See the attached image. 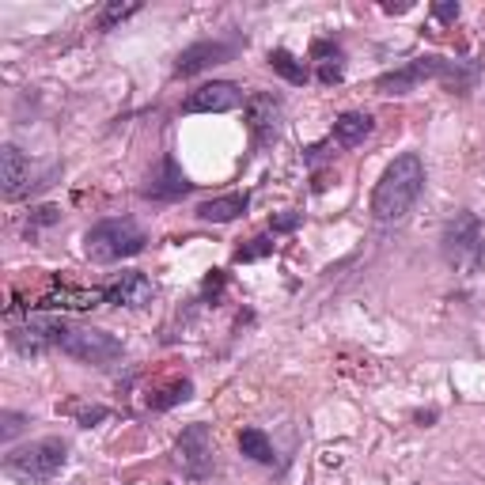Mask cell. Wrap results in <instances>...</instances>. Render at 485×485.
Returning <instances> with one entry per match:
<instances>
[{
    "label": "cell",
    "instance_id": "28",
    "mask_svg": "<svg viewBox=\"0 0 485 485\" xmlns=\"http://www.w3.org/2000/svg\"><path fill=\"white\" fill-rule=\"evenodd\" d=\"M20 428H23V418H20V413H4V433H0V436L12 440L15 433H20Z\"/></svg>",
    "mask_w": 485,
    "mask_h": 485
},
{
    "label": "cell",
    "instance_id": "29",
    "mask_svg": "<svg viewBox=\"0 0 485 485\" xmlns=\"http://www.w3.org/2000/svg\"><path fill=\"white\" fill-rule=\"evenodd\" d=\"M103 418H106V409H103V406H92V409H84V413H80V425L92 428V421H103Z\"/></svg>",
    "mask_w": 485,
    "mask_h": 485
},
{
    "label": "cell",
    "instance_id": "16",
    "mask_svg": "<svg viewBox=\"0 0 485 485\" xmlns=\"http://www.w3.org/2000/svg\"><path fill=\"white\" fill-rule=\"evenodd\" d=\"M247 205H250V197H247V193H224V197H212V202H202V205H197V217L209 220V224H228V220L243 217Z\"/></svg>",
    "mask_w": 485,
    "mask_h": 485
},
{
    "label": "cell",
    "instance_id": "3",
    "mask_svg": "<svg viewBox=\"0 0 485 485\" xmlns=\"http://www.w3.org/2000/svg\"><path fill=\"white\" fill-rule=\"evenodd\" d=\"M145 231L133 220H103L84 236V255L92 262H121L145 250Z\"/></svg>",
    "mask_w": 485,
    "mask_h": 485
},
{
    "label": "cell",
    "instance_id": "5",
    "mask_svg": "<svg viewBox=\"0 0 485 485\" xmlns=\"http://www.w3.org/2000/svg\"><path fill=\"white\" fill-rule=\"evenodd\" d=\"M481 220L474 212H459V217L444 228V258L452 265H471L481 255Z\"/></svg>",
    "mask_w": 485,
    "mask_h": 485
},
{
    "label": "cell",
    "instance_id": "10",
    "mask_svg": "<svg viewBox=\"0 0 485 485\" xmlns=\"http://www.w3.org/2000/svg\"><path fill=\"white\" fill-rule=\"evenodd\" d=\"M281 121H284L281 99L265 95V92H258V95L247 99V125H250V133H255L258 145H269V140H277Z\"/></svg>",
    "mask_w": 485,
    "mask_h": 485
},
{
    "label": "cell",
    "instance_id": "15",
    "mask_svg": "<svg viewBox=\"0 0 485 485\" xmlns=\"http://www.w3.org/2000/svg\"><path fill=\"white\" fill-rule=\"evenodd\" d=\"M186 190H190L186 175L178 171V164H175L171 156H164V164L156 167V175L148 178V186H145V193L156 197V202H171V197H183Z\"/></svg>",
    "mask_w": 485,
    "mask_h": 485
},
{
    "label": "cell",
    "instance_id": "11",
    "mask_svg": "<svg viewBox=\"0 0 485 485\" xmlns=\"http://www.w3.org/2000/svg\"><path fill=\"white\" fill-rule=\"evenodd\" d=\"M103 292H106V303H118V308H145L156 296V284L145 274L130 269V274H121L114 284H106Z\"/></svg>",
    "mask_w": 485,
    "mask_h": 485
},
{
    "label": "cell",
    "instance_id": "27",
    "mask_svg": "<svg viewBox=\"0 0 485 485\" xmlns=\"http://www.w3.org/2000/svg\"><path fill=\"white\" fill-rule=\"evenodd\" d=\"M220 292H224V274L212 269V274L205 277V296H220Z\"/></svg>",
    "mask_w": 485,
    "mask_h": 485
},
{
    "label": "cell",
    "instance_id": "22",
    "mask_svg": "<svg viewBox=\"0 0 485 485\" xmlns=\"http://www.w3.org/2000/svg\"><path fill=\"white\" fill-rule=\"evenodd\" d=\"M269 250H274V239L258 236V239H250L247 247H239V250H236V262H255V258H265Z\"/></svg>",
    "mask_w": 485,
    "mask_h": 485
},
{
    "label": "cell",
    "instance_id": "18",
    "mask_svg": "<svg viewBox=\"0 0 485 485\" xmlns=\"http://www.w3.org/2000/svg\"><path fill=\"white\" fill-rule=\"evenodd\" d=\"M239 452L255 463H274V444L265 440L262 428H243L239 433Z\"/></svg>",
    "mask_w": 485,
    "mask_h": 485
},
{
    "label": "cell",
    "instance_id": "19",
    "mask_svg": "<svg viewBox=\"0 0 485 485\" xmlns=\"http://www.w3.org/2000/svg\"><path fill=\"white\" fill-rule=\"evenodd\" d=\"M269 68H274L277 76H284L289 84H303V80H308V65L296 61L289 49H274V53H269Z\"/></svg>",
    "mask_w": 485,
    "mask_h": 485
},
{
    "label": "cell",
    "instance_id": "4",
    "mask_svg": "<svg viewBox=\"0 0 485 485\" xmlns=\"http://www.w3.org/2000/svg\"><path fill=\"white\" fill-rule=\"evenodd\" d=\"M61 353L73 356V361H80V364L106 368L121 356V341L106 330H95V327H68L65 337H61Z\"/></svg>",
    "mask_w": 485,
    "mask_h": 485
},
{
    "label": "cell",
    "instance_id": "24",
    "mask_svg": "<svg viewBox=\"0 0 485 485\" xmlns=\"http://www.w3.org/2000/svg\"><path fill=\"white\" fill-rule=\"evenodd\" d=\"M341 73H346V65H341V58H334V61H322V68H319V80H322V84H337V80H341Z\"/></svg>",
    "mask_w": 485,
    "mask_h": 485
},
{
    "label": "cell",
    "instance_id": "14",
    "mask_svg": "<svg viewBox=\"0 0 485 485\" xmlns=\"http://www.w3.org/2000/svg\"><path fill=\"white\" fill-rule=\"evenodd\" d=\"M0 183H4L8 202H15V197H20L27 190V183H31V164H27V156L15 145L0 148Z\"/></svg>",
    "mask_w": 485,
    "mask_h": 485
},
{
    "label": "cell",
    "instance_id": "12",
    "mask_svg": "<svg viewBox=\"0 0 485 485\" xmlns=\"http://www.w3.org/2000/svg\"><path fill=\"white\" fill-rule=\"evenodd\" d=\"M103 300H106L103 289H49L39 296L34 308H42V311H92Z\"/></svg>",
    "mask_w": 485,
    "mask_h": 485
},
{
    "label": "cell",
    "instance_id": "13",
    "mask_svg": "<svg viewBox=\"0 0 485 485\" xmlns=\"http://www.w3.org/2000/svg\"><path fill=\"white\" fill-rule=\"evenodd\" d=\"M228 58H231V46L228 42H197V46L178 53L175 73L178 76H193V73H205V68H212V65H224Z\"/></svg>",
    "mask_w": 485,
    "mask_h": 485
},
{
    "label": "cell",
    "instance_id": "17",
    "mask_svg": "<svg viewBox=\"0 0 485 485\" xmlns=\"http://www.w3.org/2000/svg\"><path fill=\"white\" fill-rule=\"evenodd\" d=\"M368 133H372V118L368 114H341L334 121V137H337V145H346V148H356Z\"/></svg>",
    "mask_w": 485,
    "mask_h": 485
},
{
    "label": "cell",
    "instance_id": "2",
    "mask_svg": "<svg viewBox=\"0 0 485 485\" xmlns=\"http://www.w3.org/2000/svg\"><path fill=\"white\" fill-rule=\"evenodd\" d=\"M65 463H68V444L58 436H46V440H34V444H23L15 452H8L4 471L15 481L31 485V481H49Z\"/></svg>",
    "mask_w": 485,
    "mask_h": 485
},
{
    "label": "cell",
    "instance_id": "20",
    "mask_svg": "<svg viewBox=\"0 0 485 485\" xmlns=\"http://www.w3.org/2000/svg\"><path fill=\"white\" fill-rule=\"evenodd\" d=\"M190 394H193V383H190V380H175L171 387L148 394V409H171V406H178V402H186Z\"/></svg>",
    "mask_w": 485,
    "mask_h": 485
},
{
    "label": "cell",
    "instance_id": "9",
    "mask_svg": "<svg viewBox=\"0 0 485 485\" xmlns=\"http://www.w3.org/2000/svg\"><path fill=\"white\" fill-rule=\"evenodd\" d=\"M239 103H243V92L236 84L212 80V84H202L197 92H190L183 99V111L186 114H224V111H236Z\"/></svg>",
    "mask_w": 485,
    "mask_h": 485
},
{
    "label": "cell",
    "instance_id": "21",
    "mask_svg": "<svg viewBox=\"0 0 485 485\" xmlns=\"http://www.w3.org/2000/svg\"><path fill=\"white\" fill-rule=\"evenodd\" d=\"M140 4L137 0H130V4H106V12L99 15V31H114L121 20H130V15H137Z\"/></svg>",
    "mask_w": 485,
    "mask_h": 485
},
{
    "label": "cell",
    "instance_id": "8",
    "mask_svg": "<svg viewBox=\"0 0 485 485\" xmlns=\"http://www.w3.org/2000/svg\"><path fill=\"white\" fill-rule=\"evenodd\" d=\"M65 330L68 327H61V322H53V319H31L27 327H12L8 341L20 356H42L49 346H61Z\"/></svg>",
    "mask_w": 485,
    "mask_h": 485
},
{
    "label": "cell",
    "instance_id": "7",
    "mask_svg": "<svg viewBox=\"0 0 485 485\" xmlns=\"http://www.w3.org/2000/svg\"><path fill=\"white\" fill-rule=\"evenodd\" d=\"M436 76H444V61L440 58H418V61H406L402 68H394V73H383L380 80H375V92L380 95H406L418 84L436 80Z\"/></svg>",
    "mask_w": 485,
    "mask_h": 485
},
{
    "label": "cell",
    "instance_id": "1",
    "mask_svg": "<svg viewBox=\"0 0 485 485\" xmlns=\"http://www.w3.org/2000/svg\"><path fill=\"white\" fill-rule=\"evenodd\" d=\"M425 190V164L418 152H402L394 156V164L383 171V178L375 183L372 193V217L383 224H399L409 217V209L418 205V197Z\"/></svg>",
    "mask_w": 485,
    "mask_h": 485
},
{
    "label": "cell",
    "instance_id": "26",
    "mask_svg": "<svg viewBox=\"0 0 485 485\" xmlns=\"http://www.w3.org/2000/svg\"><path fill=\"white\" fill-rule=\"evenodd\" d=\"M58 220H61V209H53V205L34 209V228H42V224H58Z\"/></svg>",
    "mask_w": 485,
    "mask_h": 485
},
{
    "label": "cell",
    "instance_id": "6",
    "mask_svg": "<svg viewBox=\"0 0 485 485\" xmlns=\"http://www.w3.org/2000/svg\"><path fill=\"white\" fill-rule=\"evenodd\" d=\"M178 452V463H183V471L190 478H209L212 474V440H209V425H186L183 436L175 444Z\"/></svg>",
    "mask_w": 485,
    "mask_h": 485
},
{
    "label": "cell",
    "instance_id": "25",
    "mask_svg": "<svg viewBox=\"0 0 485 485\" xmlns=\"http://www.w3.org/2000/svg\"><path fill=\"white\" fill-rule=\"evenodd\" d=\"M433 15L440 23H455L459 20V4H455V0H444V4H433Z\"/></svg>",
    "mask_w": 485,
    "mask_h": 485
},
{
    "label": "cell",
    "instance_id": "23",
    "mask_svg": "<svg viewBox=\"0 0 485 485\" xmlns=\"http://www.w3.org/2000/svg\"><path fill=\"white\" fill-rule=\"evenodd\" d=\"M303 224V212H281V217L269 220V228H274V236H284V231H296Z\"/></svg>",
    "mask_w": 485,
    "mask_h": 485
}]
</instances>
